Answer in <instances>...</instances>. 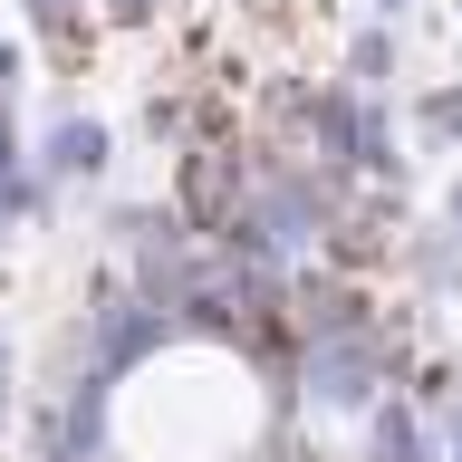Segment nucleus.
I'll return each instance as SVG.
<instances>
[{
    "label": "nucleus",
    "instance_id": "1",
    "mask_svg": "<svg viewBox=\"0 0 462 462\" xmlns=\"http://www.w3.org/2000/svg\"><path fill=\"white\" fill-rule=\"evenodd\" d=\"M49 164H58V173H97V164H106V135H97L87 116H68V125L49 135Z\"/></svg>",
    "mask_w": 462,
    "mask_h": 462
},
{
    "label": "nucleus",
    "instance_id": "2",
    "mask_svg": "<svg viewBox=\"0 0 462 462\" xmlns=\"http://www.w3.org/2000/svg\"><path fill=\"white\" fill-rule=\"evenodd\" d=\"M20 183V144H10V125H0V193Z\"/></svg>",
    "mask_w": 462,
    "mask_h": 462
},
{
    "label": "nucleus",
    "instance_id": "3",
    "mask_svg": "<svg viewBox=\"0 0 462 462\" xmlns=\"http://www.w3.org/2000/svg\"><path fill=\"white\" fill-rule=\"evenodd\" d=\"M10 87H20V49H10V39H0V97H10Z\"/></svg>",
    "mask_w": 462,
    "mask_h": 462
},
{
    "label": "nucleus",
    "instance_id": "4",
    "mask_svg": "<svg viewBox=\"0 0 462 462\" xmlns=\"http://www.w3.org/2000/svg\"><path fill=\"white\" fill-rule=\"evenodd\" d=\"M0 414H10V375H0Z\"/></svg>",
    "mask_w": 462,
    "mask_h": 462
}]
</instances>
